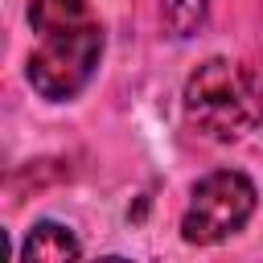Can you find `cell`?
<instances>
[{
  "mask_svg": "<svg viewBox=\"0 0 263 263\" xmlns=\"http://www.w3.org/2000/svg\"><path fill=\"white\" fill-rule=\"evenodd\" d=\"M181 107L185 123L197 136L214 144H234L263 127V82L230 58H205L185 78Z\"/></svg>",
  "mask_w": 263,
  "mask_h": 263,
  "instance_id": "1",
  "label": "cell"
},
{
  "mask_svg": "<svg viewBox=\"0 0 263 263\" xmlns=\"http://www.w3.org/2000/svg\"><path fill=\"white\" fill-rule=\"evenodd\" d=\"M259 205V189L238 168H214L193 181L185 214H181V238L189 247H214L238 234Z\"/></svg>",
  "mask_w": 263,
  "mask_h": 263,
  "instance_id": "3",
  "label": "cell"
},
{
  "mask_svg": "<svg viewBox=\"0 0 263 263\" xmlns=\"http://www.w3.org/2000/svg\"><path fill=\"white\" fill-rule=\"evenodd\" d=\"M210 4H214V0H160V21H164V29H168L177 41H185V37H193V33L205 25Z\"/></svg>",
  "mask_w": 263,
  "mask_h": 263,
  "instance_id": "6",
  "label": "cell"
},
{
  "mask_svg": "<svg viewBox=\"0 0 263 263\" xmlns=\"http://www.w3.org/2000/svg\"><path fill=\"white\" fill-rule=\"evenodd\" d=\"M78 255H82L78 234L66 222H53V218L33 222V230L21 242V259L25 263H66V259H78Z\"/></svg>",
  "mask_w": 263,
  "mask_h": 263,
  "instance_id": "4",
  "label": "cell"
},
{
  "mask_svg": "<svg viewBox=\"0 0 263 263\" xmlns=\"http://www.w3.org/2000/svg\"><path fill=\"white\" fill-rule=\"evenodd\" d=\"M103 49H107V37L95 16L82 25H70V29L37 33V45L25 62V78L45 103H70L99 74Z\"/></svg>",
  "mask_w": 263,
  "mask_h": 263,
  "instance_id": "2",
  "label": "cell"
},
{
  "mask_svg": "<svg viewBox=\"0 0 263 263\" xmlns=\"http://www.w3.org/2000/svg\"><path fill=\"white\" fill-rule=\"evenodd\" d=\"M90 4L86 0H29V25L33 33H49V29H70L90 21Z\"/></svg>",
  "mask_w": 263,
  "mask_h": 263,
  "instance_id": "5",
  "label": "cell"
}]
</instances>
